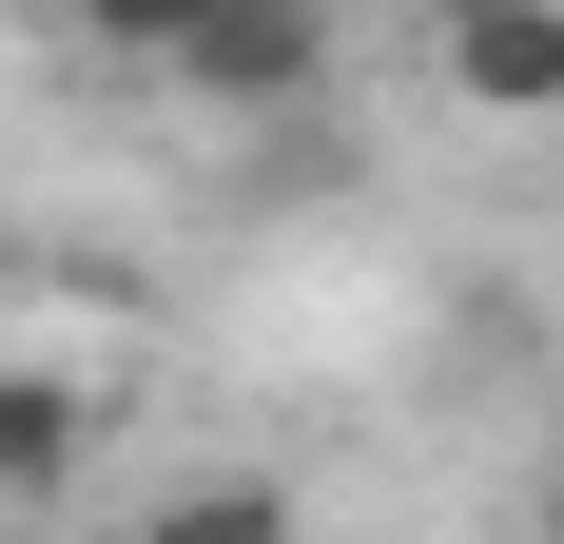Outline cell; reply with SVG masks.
<instances>
[{
    "instance_id": "6da1fadb",
    "label": "cell",
    "mask_w": 564,
    "mask_h": 544,
    "mask_svg": "<svg viewBox=\"0 0 564 544\" xmlns=\"http://www.w3.org/2000/svg\"><path fill=\"white\" fill-rule=\"evenodd\" d=\"M156 78H175V98H215V117H292L312 78H332V0H215Z\"/></svg>"
},
{
    "instance_id": "7a4b0ae2",
    "label": "cell",
    "mask_w": 564,
    "mask_h": 544,
    "mask_svg": "<svg viewBox=\"0 0 564 544\" xmlns=\"http://www.w3.org/2000/svg\"><path fill=\"white\" fill-rule=\"evenodd\" d=\"M429 78L467 117H564V0H429Z\"/></svg>"
},
{
    "instance_id": "5b68a950",
    "label": "cell",
    "mask_w": 564,
    "mask_h": 544,
    "mask_svg": "<svg viewBox=\"0 0 564 544\" xmlns=\"http://www.w3.org/2000/svg\"><path fill=\"white\" fill-rule=\"evenodd\" d=\"M58 20H78V40H117V58H175L215 0H58Z\"/></svg>"
},
{
    "instance_id": "8992f818",
    "label": "cell",
    "mask_w": 564,
    "mask_h": 544,
    "mask_svg": "<svg viewBox=\"0 0 564 544\" xmlns=\"http://www.w3.org/2000/svg\"><path fill=\"white\" fill-rule=\"evenodd\" d=\"M545 544H564V467H545Z\"/></svg>"
},
{
    "instance_id": "3957f363",
    "label": "cell",
    "mask_w": 564,
    "mask_h": 544,
    "mask_svg": "<svg viewBox=\"0 0 564 544\" xmlns=\"http://www.w3.org/2000/svg\"><path fill=\"white\" fill-rule=\"evenodd\" d=\"M98 467V389L78 370H0V505H58Z\"/></svg>"
},
{
    "instance_id": "277c9868",
    "label": "cell",
    "mask_w": 564,
    "mask_h": 544,
    "mask_svg": "<svg viewBox=\"0 0 564 544\" xmlns=\"http://www.w3.org/2000/svg\"><path fill=\"white\" fill-rule=\"evenodd\" d=\"M137 544H312V505H292L273 467H195V487L137 505Z\"/></svg>"
}]
</instances>
